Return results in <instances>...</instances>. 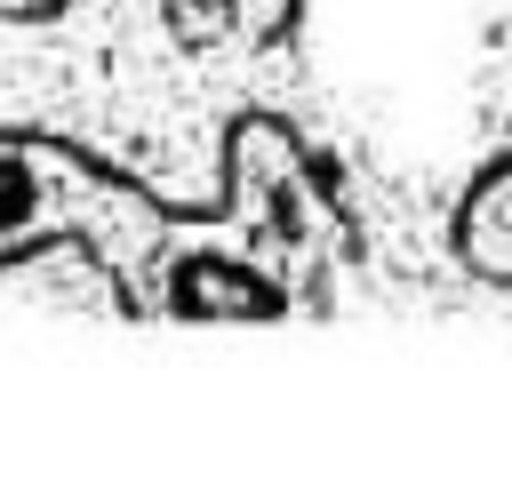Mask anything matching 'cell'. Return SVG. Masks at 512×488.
<instances>
[{
	"mask_svg": "<svg viewBox=\"0 0 512 488\" xmlns=\"http://www.w3.org/2000/svg\"><path fill=\"white\" fill-rule=\"evenodd\" d=\"M152 256H160L152 296L184 320H256V312L272 320V312H288V280L272 264L240 256V248H224V240H176V248L160 240Z\"/></svg>",
	"mask_w": 512,
	"mask_h": 488,
	"instance_id": "obj_2",
	"label": "cell"
},
{
	"mask_svg": "<svg viewBox=\"0 0 512 488\" xmlns=\"http://www.w3.org/2000/svg\"><path fill=\"white\" fill-rule=\"evenodd\" d=\"M456 256L480 280H512V160H496L456 208Z\"/></svg>",
	"mask_w": 512,
	"mask_h": 488,
	"instance_id": "obj_3",
	"label": "cell"
},
{
	"mask_svg": "<svg viewBox=\"0 0 512 488\" xmlns=\"http://www.w3.org/2000/svg\"><path fill=\"white\" fill-rule=\"evenodd\" d=\"M48 8H64V0H0V16H48Z\"/></svg>",
	"mask_w": 512,
	"mask_h": 488,
	"instance_id": "obj_4",
	"label": "cell"
},
{
	"mask_svg": "<svg viewBox=\"0 0 512 488\" xmlns=\"http://www.w3.org/2000/svg\"><path fill=\"white\" fill-rule=\"evenodd\" d=\"M48 248H88L96 264H136L160 248V216L112 184L104 168L72 160L64 144H0V272L48 256Z\"/></svg>",
	"mask_w": 512,
	"mask_h": 488,
	"instance_id": "obj_1",
	"label": "cell"
}]
</instances>
